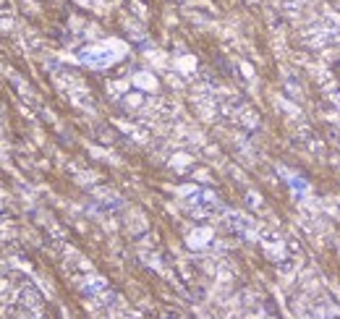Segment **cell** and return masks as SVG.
<instances>
[{
    "label": "cell",
    "instance_id": "1",
    "mask_svg": "<svg viewBox=\"0 0 340 319\" xmlns=\"http://www.w3.org/2000/svg\"><path fill=\"white\" fill-rule=\"evenodd\" d=\"M126 53V47L121 42H115V39H107V42H97L92 47H87V50L79 53L81 63L92 66V68H105L110 66L115 58H121V55Z\"/></svg>",
    "mask_w": 340,
    "mask_h": 319
},
{
    "label": "cell",
    "instance_id": "2",
    "mask_svg": "<svg viewBox=\"0 0 340 319\" xmlns=\"http://www.w3.org/2000/svg\"><path fill=\"white\" fill-rule=\"evenodd\" d=\"M225 225L233 228V230H238V233H246V235L254 230V223L246 217V214H241V212H228L225 214Z\"/></svg>",
    "mask_w": 340,
    "mask_h": 319
},
{
    "label": "cell",
    "instance_id": "3",
    "mask_svg": "<svg viewBox=\"0 0 340 319\" xmlns=\"http://www.w3.org/2000/svg\"><path fill=\"white\" fill-rule=\"evenodd\" d=\"M136 87H142V89H155V76H149V73H136Z\"/></svg>",
    "mask_w": 340,
    "mask_h": 319
}]
</instances>
